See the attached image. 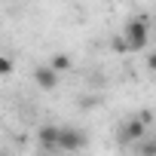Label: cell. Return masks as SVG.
<instances>
[{
	"label": "cell",
	"instance_id": "cell-1",
	"mask_svg": "<svg viewBox=\"0 0 156 156\" xmlns=\"http://www.w3.org/2000/svg\"><path fill=\"white\" fill-rule=\"evenodd\" d=\"M122 40H126L129 52H141V49H147V40H150V34H147V22H144V19H132V22L126 25Z\"/></svg>",
	"mask_w": 156,
	"mask_h": 156
},
{
	"label": "cell",
	"instance_id": "cell-2",
	"mask_svg": "<svg viewBox=\"0 0 156 156\" xmlns=\"http://www.w3.org/2000/svg\"><path fill=\"white\" fill-rule=\"evenodd\" d=\"M86 147V135L80 129H58V150H83Z\"/></svg>",
	"mask_w": 156,
	"mask_h": 156
},
{
	"label": "cell",
	"instance_id": "cell-3",
	"mask_svg": "<svg viewBox=\"0 0 156 156\" xmlns=\"http://www.w3.org/2000/svg\"><path fill=\"white\" fill-rule=\"evenodd\" d=\"M144 132H147V113H144V116H135V119H129V122H126V129H122V141H126V144L141 141V138H144Z\"/></svg>",
	"mask_w": 156,
	"mask_h": 156
},
{
	"label": "cell",
	"instance_id": "cell-4",
	"mask_svg": "<svg viewBox=\"0 0 156 156\" xmlns=\"http://www.w3.org/2000/svg\"><path fill=\"white\" fill-rule=\"evenodd\" d=\"M34 80H37V86H40V89L52 92V89L58 86V73H55L52 67H37V70H34Z\"/></svg>",
	"mask_w": 156,
	"mask_h": 156
},
{
	"label": "cell",
	"instance_id": "cell-5",
	"mask_svg": "<svg viewBox=\"0 0 156 156\" xmlns=\"http://www.w3.org/2000/svg\"><path fill=\"white\" fill-rule=\"evenodd\" d=\"M37 141L43 150H58V126H43L37 132Z\"/></svg>",
	"mask_w": 156,
	"mask_h": 156
},
{
	"label": "cell",
	"instance_id": "cell-6",
	"mask_svg": "<svg viewBox=\"0 0 156 156\" xmlns=\"http://www.w3.org/2000/svg\"><path fill=\"white\" fill-rule=\"evenodd\" d=\"M70 64H73V61H70V55L58 52V55H52V64H49V67H52L55 73H64V70H70Z\"/></svg>",
	"mask_w": 156,
	"mask_h": 156
},
{
	"label": "cell",
	"instance_id": "cell-7",
	"mask_svg": "<svg viewBox=\"0 0 156 156\" xmlns=\"http://www.w3.org/2000/svg\"><path fill=\"white\" fill-rule=\"evenodd\" d=\"M138 153H141V156H156V144H153V141H144V144L138 147Z\"/></svg>",
	"mask_w": 156,
	"mask_h": 156
},
{
	"label": "cell",
	"instance_id": "cell-8",
	"mask_svg": "<svg viewBox=\"0 0 156 156\" xmlns=\"http://www.w3.org/2000/svg\"><path fill=\"white\" fill-rule=\"evenodd\" d=\"M9 73H12V61L6 55H0V76H9Z\"/></svg>",
	"mask_w": 156,
	"mask_h": 156
},
{
	"label": "cell",
	"instance_id": "cell-9",
	"mask_svg": "<svg viewBox=\"0 0 156 156\" xmlns=\"http://www.w3.org/2000/svg\"><path fill=\"white\" fill-rule=\"evenodd\" d=\"M113 49H116V52H129V46H126L122 37H113Z\"/></svg>",
	"mask_w": 156,
	"mask_h": 156
},
{
	"label": "cell",
	"instance_id": "cell-10",
	"mask_svg": "<svg viewBox=\"0 0 156 156\" xmlns=\"http://www.w3.org/2000/svg\"><path fill=\"white\" fill-rule=\"evenodd\" d=\"M147 67H150V70H156V52H150V55H147Z\"/></svg>",
	"mask_w": 156,
	"mask_h": 156
},
{
	"label": "cell",
	"instance_id": "cell-11",
	"mask_svg": "<svg viewBox=\"0 0 156 156\" xmlns=\"http://www.w3.org/2000/svg\"><path fill=\"white\" fill-rule=\"evenodd\" d=\"M153 144H156V141H153Z\"/></svg>",
	"mask_w": 156,
	"mask_h": 156
}]
</instances>
